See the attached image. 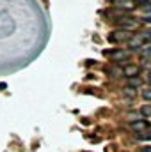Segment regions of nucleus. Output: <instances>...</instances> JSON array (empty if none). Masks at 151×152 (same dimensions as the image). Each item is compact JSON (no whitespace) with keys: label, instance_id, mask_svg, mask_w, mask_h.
<instances>
[{"label":"nucleus","instance_id":"f8f14e48","mask_svg":"<svg viewBox=\"0 0 151 152\" xmlns=\"http://www.w3.org/2000/svg\"><path fill=\"white\" fill-rule=\"evenodd\" d=\"M133 4H135V5H141V7H144V5H148V4H150V0H133Z\"/></svg>","mask_w":151,"mask_h":152},{"label":"nucleus","instance_id":"1a4fd4ad","mask_svg":"<svg viewBox=\"0 0 151 152\" xmlns=\"http://www.w3.org/2000/svg\"><path fill=\"white\" fill-rule=\"evenodd\" d=\"M139 113L142 115V117H146V118H151V104H142V108H141Z\"/></svg>","mask_w":151,"mask_h":152},{"label":"nucleus","instance_id":"6e6552de","mask_svg":"<svg viewBox=\"0 0 151 152\" xmlns=\"http://www.w3.org/2000/svg\"><path fill=\"white\" fill-rule=\"evenodd\" d=\"M142 83H144V81H142V78H139V76L128 78V87H130V88H133V90H135V88H141V87H142Z\"/></svg>","mask_w":151,"mask_h":152},{"label":"nucleus","instance_id":"20e7f679","mask_svg":"<svg viewBox=\"0 0 151 152\" xmlns=\"http://www.w3.org/2000/svg\"><path fill=\"white\" fill-rule=\"evenodd\" d=\"M142 46H144V41L141 39V36H132V39L128 41V48L133 50V51L142 50Z\"/></svg>","mask_w":151,"mask_h":152},{"label":"nucleus","instance_id":"423d86ee","mask_svg":"<svg viewBox=\"0 0 151 152\" xmlns=\"http://www.w3.org/2000/svg\"><path fill=\"white\" fill-rule=\"evenodd\" d=\"M105 73L110 76V78H121L123 75V67H119V66H109V67H105Z\"/></svg>","mask_w":151,"mask_h":152},{"label":"nucleus","instance_id":"4468645a","mask_svg":"<svg viewBox=\"0 0 151 152\" xmlns=\"http://www.w3.org/2000/svg\"><path fill=\"white\" fill-rule=\"evenodd\" d=\"M142 9H144V12H146V14H150V12H151V4H148V5H144Z\"/></svg>","mask_w":151,"mask_h":152},{"label":"nucleus","instance_id":"ddd939ff","mask_svg":"<svg viewBox=\"0 0 151 152\" xmlns=\"http://www.w3.org/2000/svg\"><path fill=\"white\" fill-rule=\"evenodd\" d=\"M141 20H142L144 23H148V25H151V14H146V16H142Z\"/></svg>","mask_w":151,"mask_h":152},{"label":"nucleus","instance_id":"f257e3e1","mask_svg":"<svg viewBox=\"0 0 151 152\" xmlns=\"http://www.w3.org/2000/svg\"><path fill=\"white\" fill-rule=\"evenodd\" d=\"M103 55L110 57L114 62H128L132 58V53L126 51V50H105Z\"/></svg>","mask_w":151,"mask_h":152},{"label":"nucleus","instance_id":"9b49d317","mask_svg":"<svg viewBox=\"0 0 151 152\" xmlns=\"http://www.w3.org/2000/svg\"><path fill=\"white\" fill-rule=\"evenodd\" d=\"M142 53H144L146 58H151V44L150 46H146V48H142Z\"/></svg>","mask_w":151,"mask_h":152},{"label":"nucleus","instance_id":"f03ea898","mask_svg":"<svg viewBox=\"0 0 151 152\" xmlns=\"http://www.w3.org/2000/svg\"><path fill=\"white\" fill-rule=\"evenodd\" d=\"M107 39L110 41V42H121V41H130L132 39V34L130 32H126V30H117V32H112L110 36H107Z\"/></svg>","mask_w":151,"mask_h":152},{"label":"nucleus","instance_id":"9d476101","mask_svg":"<svg viewBox=\"0 0 151 152\" xmlns=\"http://www.w3.org/2000/svg\"><path fill=\"white\" fill-rule=\"evenodd\" d=\"M141 96H142V99H144V101H151V87H148V88H142Z\"/></svg>","mask_w":151,"mask_h":152},{"label":"nucleus","instance_id":"2eb2a0df","mask_svg":"<svg viewBox=\"0 0 151 152\" xmlns=\"http://www.w3.org/2000/svg\"><path fill=\"white\" fill-rule=\"evenodd\" d=\"M141 152H151V145H146V147H142Z\"/></svg>","mask_w":151,"mask_h":152},{"label":"nucleus","instance_id":"39448f33","mask_svg":"<svg viewBox=\"0 0 151 152\" xmlns=\"http://www.w3.org/2000/svg\"><path fill=\"white\" fill-rule=\"evenodd\" d=\"M123 75L126 76V78L139 76V66H135V64H126V66L123 67Z\"/></svg>","mask_w":151,"mask_h":152},{"label":"nucleus","instance_id":"f3484780","mask_svg":"<svg viewBox=\"0 0 151 152\" xmlns=\"http://www.w3.org/2000/svg\"><path fill=\"white\" fill-rule=\"evenodd\" d=\"M84 152H87V151H84Z\"/></svg>","mask_w":151,"mask_h":152},{"label":"nucleus","instance_id":"dca6fc26","mask_svg":"<svg viewBox=\"0 0 151 152\" xmlns=\"http://www.w3.org/2000/svg\"><path fill=\"white\" fill-rule=\"evenodd\" d=\"M146 81L150 83V87H151V71H148V75H146Z\"/></svg>","mask_w":151,"mask_h":152},{"label":"nucleus","instance_id":"0eeeda50","mask_svg":"<svg viewBox=\"0 0 151 152\" xmlns=\"http://www.w3.org/2000/svg\"><path fill=\"white\" fill-rule=\"evenodd\" d=\"M132 129L137 131V133H144V131L148 129V122H146V120H141V118H139V120H133V122H132Z\"/></svg>","mask_w":151,"mask_h":152},{"label":"nucleus","instance_id":"7ed1b4c3","mask_svg":"<svg viewBox=\"0 0 151 152\" xmlns=\"http://www.w3.org/2000/svg\"><path fill=\"white\" fill-rule=\"evenodd\" d=\"M112 2L114 7H117V9H123V11H132L133 7H135V4H133V0H110Z\"/></svg>","mask_w":151,"mask_h":152}]
</instances>
